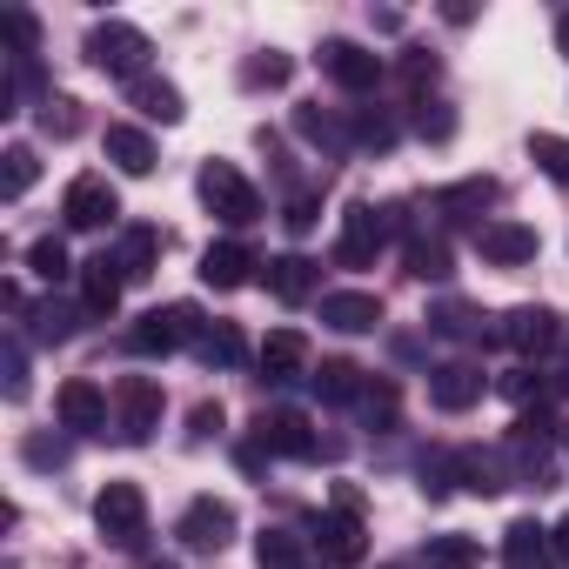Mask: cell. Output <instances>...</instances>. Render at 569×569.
I'll use <instances>...</instances> for the list:
<instances>
[{"label":"cell","instance_id":"1","mask_svg":"<svg viewBox=\"0 0 569 569\" xmlns=\"http://www.w3.org/2000/svg\"><path fill=\"white\" fill-rule=\"evenodd\" d=\"M94 522H101V536H108V542L141 549V536H148V496H141L134 482H108V489H101V502H94Z\"/></svg>","mask_w":569,"mask_h":569},{"label":"cell","instance_id":"2","mask_svg":"<svg viewBox=\"0 0 569 569\" xmlns=\"http://www.w3.org/2000/svg\"><path fill=\"white\" fill-rule=\"evenodd\" d=\"M201 201H208L228 228H241V221H254V214H261V194H254L228 161H208V168H201Z\"/></svg>","mask_w":569,"mask_h":569},{"label":"cell","instance_id":"3","mask_svg":"<svg viewBox=\"0 0 569 569\" xmlns=\"http://www.w3.org/2000/svg\"><path fill=\"white\" fill-rule=\"evenodd\" d=\"M194 322H201V316H194L188 302H174V309H148L141 329L128 336V349H134V356H168V349H181V342L194 336Z\"/></svg>","mask_w":569,"mask_h":569},{"label":"cell","instance_id":"4","mask_svg":"<svg viewBox=\"0 0 569 569\" xmlns=\"http://www.w3.org/2000/svg\"><path fill=\"white\" fill-rule=\"evenodd\" d=\"M114 402H121V422H114V429H121L128 442H148L154 422H161V389H154L148 376H121V382H114Z\"/></svg>","mask_w":569,"mask_h":569},{"label":"cell","instance_id":"5","mask_svg":"<svg viewBox=\"0 0 569 569\" xmlns=\"http://www.w3.org/2000/svg\"><path fill=\"white\" fill-rule=\"evenodd\" d=\"M141 54H148V34H134V28H121V21H108V28L88 34V61L108 68V74H134Z\"/></svg>","mask_w":569,"mask_h":569},{"label":"cell","instance_id":"6","mask_svg":"<svg viewBox=\"0 0 569 569\" xmlns=\"http://www.w3.org/2000/svg\"><path fill=\"white\" fill-rule=\"evenodd\" d=\"M254 449H274V456H316L322 442L309 436V422H302L296 409H261V422H254Z\"/></svg>","mask_w":569,"mask_h":569},{"label":"cell","instance_id":"7","mask_svg":"<svg viewBox=\"0 0 569 569\" xmlns=\"http://www.w3.org/2000/svg\"><path fill=\"white\" fill-rule=\"evenodd\" d=\"M61 214H68V228H101V221H114V214H121V201H114V188H108L101 174H81V181L68 188Z\"/></svg>","mask_w":569,"mask_h":569},{"label":"cell","instance_id":"8","mask_svg":"<svg viewBox=\"0 0 569 569\" xmlns=\"http://www.w3.org/2000/svg\"><path fill=\"white\" fill-rule=\"evenodd\" d=\"M228 536H234V509L228 502H214V496L188 502V516H181V542L188 549H228Z\"/></svg>","mask_w":569,"mask_h":569},{"label":"cell","instance_id":"9","mask_svg":"<svg viewBox=\"0 0 569 569\" xmlns=\"http://www.w3.org/2000/svg\"><path fill=\"white\" fill-rule=\"evenodd\" d=\"M382 214L376 208H349L342 214V241H336V261L342 268H362V261H376V248H382Z\"/></svg>","mask_w":569,"mask_h":569},{"label":"cell","instance_id":"10","mask_svg":"<svg viewBox=\"0 0 569 569\" xmlns=\"http://www.w3.org/2000/svg\"><path fill=\"white\" fill-rule=\"evenodd\" d=\"M61 422L68 429H81V436H94V429H108V396H101V382H88V376H74V382H61Z\"/></svg>","mask_w":569,"mask_h":569},{"label":"cell","instance_id":"11","mask_svg":"<svg viewBox=\"0 0 569 569\" xmlns=\"http://www.w3.org/2000/svg\"><path fill=\"white\" fill-rule=\"evenodd\" d=\"M322 322H329V329H342V336H362V329H376V322H382V302H376V296H362V289H342V296H322Z\"/></svg>","mask_w":569,"mask_h":569},{"label":"cell","instance_id":"12","mask_svg":"<svg viewBox=\"0 0 569 569\" xmlns=\"http://www.w3.org/2000/svg\"><path fill=\"white\" fill-rule=\"evenodd\" d=\"M482 396V369L476 362H442L436 376H429V402L436 409H469Z\"/></svg>","mask_w":569,"mask_h":569},{"label":"cell","instance_id":"13","mask_svg":"<svg viewBox=\"0 0 569 569\" xmlns=\"http://www.w3.org/2000/svg\"><path fill=\"white\" fill-rule=\"evenodd\" d=\"M322 68H329L342 88H376V74H382V61H376L369 48H356V41H329V48H322Z\"/></svg>","mask_w":569,"mask_h":569},{"label":"cell","instance_id":"14","mask_svg":"<svg viewBox=\"0 0 569 569\" xmlns=\"http://www.w3.org/2000/svg\"><path fill=\"white\" fill-rule=\"evenodd\" d=\"M476 248H482V261H502V268H516V261H529V254H536V228L489 221V228L476 234Z\"/></svg>","mask_w":569,"mask_h":569},{"label":"cell","instance_id":"15","mask_svg":"<svg viewBox=\"0 0 569 569\" xmlns=\"http://www.w3.org/2000/svg\"><path fill=\"white\" fill-rule=\"evenodd\" d=\"M502 342H509L516 356H542V349H556V316H549V309H516V316L502 322Z\"/></svg>","mask_w":569,"mask_h":569},{"label":"cell","instance_id":"16","mask_svg":"<svg viewBox=\"0 0 569 569\" xmlns=\"http://www.w3.org/2000/svg\"><path fill=\"white\" fill-rule=\"evenodd\" d=\"M268 296L274 302H309L316 296V261H302V254H281V261H268Z\"/></svg>","mask_w":569,"mask_h":569},{"label":"cell","instance_id":"17","mask_svg":"<svg viewBox=\"0 0 569 569\" xmlns=\"http://www.w3.org/2000/svg\"><path fill=\"white\" fill-rule=\"evenodd\" d=\"M248 268H254V254H248L241 241H214V248L201 254V281H208V289H241Z\"/></svg>","mask_w":569,"mask_h":569},{"label":"cell","instance_id":"18","mask_svg":"<svg viewBox=\"0 0 569 569\" xmlns=\"http://www.w3.org/2000/svg\"><path fill=\"white\" fill-rule=\"evenodd\" d=\"M316 536H322V549L336 556V562H362V522H356V509H329L322 522H316Z\"/></svg>","mask_w":569,"mask_h":569},{"label":"cell","instance_id":"19","mask_svg":"<svg viewBox=\"0 0 569 569\" xmlns=\"http://www.w3.org/2000/svg\"><path fill=\"white\" fill-rule=\"evenodd\" d=\"M302 362H309V342H302L296 329H274V336L261 342V369H268V382H289Z\"/></svg>","mask_w":569,"mask_h":569},{"label":"cell","instance_id":"20","mask_svg":"<svg viewBox=\"0 0 569 569\" xmlns=\"http://www.w3.org/2000/svg\"><path fill=\"white\" fill-rule=\"evenodd\" d=\"M81 289H88V316H114V302H121V268H114V254H94L88 261Z\"/></svg>","mask_w":569,"mask_h":569},{"label":"cell","instance_id":"21","mask_svg":"<svg viewBox=\"0 0 569 569\" xmlns=\"http://www.w3.org/2000/svg\"><path fill=\"white\" fill-rule=\"evenodd\" d=\"M108 154H114L128 174H148V168H154V141H148L141 128H128V121H114V128H108Z\"/></svg>","mask_w":569,"mask_h":569},{"label":"cell","instance_id":"22","mask_svg":"<svg viewBox=\"0 0 569 569\" xmlns=\"http://www.w3.org/2000/svg\"><path fill=\"white\" fill-rule=\"evenodd\" d=\"M489 201H496V181H489V174H476V181H456V188H442V194H436V208H442V214H456V221L482 214Z\"/></svg>","mask_w":569,"mask_h":569},{"label":"cell","instance_id":"23","mask_svg":"<svg viewBox=\"0 0 569 569\" xmlns=\"http://www.w3.org/2000/svg\"><path fill=\"white\" fill-rule=\"evenodd\" d=\"M549 562V542L536 522H509V542H502V569H542Z\"/></svg>","mask_w":569,"mask_h":569},{"label":"cell","instance_id":"24","mask_svg":"<svg viewBox=\"0 0 569 569\" xmlns=\"http://www.w3.org/2000/svg\"><path fill=\"white\" fill-rule=\"evenodd\" d=\"M254 562H261V569H309V549H302V536H289V529H261Z\"/></svg>","mask_w":569,"mask_h":569},{"label":"cell","instance_id":"25","mask_svg":"<svg viewBox=\"0 0 569 569\" xmlns=\"http://www.w3.org/2000/svg\"><path fill=\"white\" fill-rule=\"evenodd\" d=\"M154 254H161V234H154V228H134V234L121 241L114 268H121L128 281H141V274H154Z\"/></svg>","mask_w":569,"mask_h":569},{"label":"cell","instance_id":"26","mask_svg":"<svg viewBox=\"0 0 569 569\" xmlns=\"http://www.w3.org/2000/svg\"><path fill=\"white\" fill-rule=\"evenodd\" d=\"M456 462H462V489H476V496H496V489H509V476H502V456L462 449Z\"/></svg>","mask_w":569,"mask_h":569},{"label":"cell","instance_id":"27","mask_svg":"<svg viewBox=\"0 0 569 569\" xmlns=\"http://www.w3.org/2000/svg\"><path fill=\"white\" fill-rule=\"evenodd\" d=\"M422 562H429V569H476L482 549H476L469 536H436V542L422 549Z\"/></svg>","mask_w":569,"mask_h":569},{"label":"cell","instance_id":"28","mask_svg":"<svg viewBox=\"0 0 569 569\" xmlns=\"http://www.w3.org/2000/svg\"><path fill=\"white\" fill-rule=\"evenodd\" d=\"M134 108H141L148 121H181V94H174L168 81H134Z\"/></svg>","mask_w":569,"mask_h":569},{"label":"cell","instance_id":"29","mask_svg":"<svg viewBox=\"0 0 569 569\" xmlns=\"http://www.w3.org/2000/svg\"><path fill=\"white\" fill-rule=\"evenodd\" d=\"M356 376H362L356 362H322V369H316V396H322V402H349V396H356Z\"/></svg>","mask_w":569,"mask_h":569},{"label":"cell","instance_id":"30","mask_svg":"<svg viewBox=\"0 0 569 569\" xmlns=\"http://www.w3.org/2000/svg\"><path fill=\"white\" fill-rule=\"evenodd\" d=\"M529 154L542 161V174H549L556 188H569V141H562V134H536V141H529Z\"/></svg>","mask_w":569,"mask_h":569},{"label":"cell","instance_id":"31","mask_svg":"<svg viewBox=\"0 0 569 569\" xmlns=\"http://www.w3.org/2000/svg\"><path fill=\"white\" fill-rule=\"evenodd\" d=\"M429 329L436 336H476V309L469 302H436L429 309Z\"/></svg>","mask_w":569,"mask_h":569},{"label":"cell","instance_id":"32","mask_svg":"<svg viewBox=\"0 0 569 569\" xmlns=\"http://www.w3.org/2000/svg\"><path fill=\"white\" fill-rule=\"evenodd\" d=\"M409 274H422V281L449 274V248L442 241H409Z\"/></svg>","mask_w":569,"mask_h":569},{"label":"cell","instance_id":"33","mask_svg":"<svg viewBox=\"0 0 569 569\" xmlns=\"http://www.w3.org/2000/svg\"><path fill=\"white\" fill-rule=\"evenodd\" d=\"M201 356H208V362H221V369H234V362L248 356V342H241V329H228V322H221V329L201 342Z\"/></svg>","mask_w":569,"mask_h":569},{"label":"cell","instance_id":"34","mask_svg":"<svg viewBox=\"0 0 569 569\" xmlns=\"http://www.w3.org/2000/svg\"><path fill=\"white\" fill-rule=\"evenodd\" d=\"M241 81H248V88H281V81H289V61H281V54H254V61L241 68Z\"/></svg>","mask_w":569,"mask_h":569},{"label":"cell","instance_id":"35","mask_svg":"<svg viewBox=\"0 0 569 569\" xmlns=\"http://www.w3.org/2000/svg\"><path fill=\"white\" fill-rule=\"evenodd\" d=\"M34 274H48V281H61L68 274V248L48 234V241H34Z\"/></svg>","mask_w":569,"mask_h":569},{"label":"cell","instance_id":"36","mask_svg":"<svg viewBox=\"0 0 569 569\" xmlns=\"http://www.w3.org/2000/svg\"><path fill=\"white\" fill-rule=\"evenodd\" d=\"M41 121H48V134H74L81 128V101H48Z\"/></svg>","mask_w":569,"mask_h":569},{"label":"cell","instance_id":"37","mask_svg":"<svg viewBox=\"0 0 569 569\" xmlns=\"http://www.w3.org/2000/svg\"><path fill=\"white\" fill-rule=\"evenodd\" d=\"M28 181H34V154L8 148V194H28Z\"/></svg>","mask_w":569,"mask_h":569},{"label":"cell","instance_id":"38","mask_svg":"<svg viewBox=\"0 0 569 569\" xmlns=\"http://www.w3.org/2000/svg\"><path fill=\"white\" fill-rule=\"evenodd\" d=\"M316 208H322L316 194H296V201H289V214H281V221H289V234H309V228H316Z\"/></svg>","mask_w":569,"mask_h":569},{"label":"cell","instance_id":"39","mask_svg":"<svg viewBox=\"0 0 569 569\" xmlns=\"http://www.w3.org/2000/svg\"><path fill=\"white\" fill-rule=\"evenodd\" d=\"M68 329H74V322H68V309H54V302H48V309H41V322H34V336H41V342H68Z\"/></svg>","mask_w":569,"mask_h":569},{"label":"cell","instance_id":"40","mask_svg":"<svg viewBox=\"0 0 569 569\" xmlns=\"http://www.w3.org/2000/svg\"><path fill=\"white\" fill-rule=\"evenodd\" d=\"M28 462H34V469H61V462H68V449H61V442H48V436H34V442H28Z\"/></svg>","mask_w":569,"mask_h":569},{"label":"cell","instance_id":"41","mask_svg":"<svg viewBox=\"0 0 569 569\" xmlns=\"http://www.w3.org/2000/svg\"><path fill=\"white\" fill-rule=\"evenodd\" d=\"M556 562L569 569V516H562V529H556Z\"/></svg>","mask_w":569,"mask_h":569},{"label":"cell","instance_id":"42","mask_svg":"<svg viewBox=\"0 0 569 569\" xmlns=\"http://www.w3.org/2000/svg\"><path fill=\"white\" fill-rule=\"evenodd\" d=\"M556 41H562V54H569V14H562V28H556Z\"/></svg>","mask_w":569,"mask_h":569},{"label":"cell","instance_id":"43","mask_svg":"<svg viewBox=\"0 0 569 569\" xmlns=\"http://www.w3.org/2000/svg\"><path fill=\"white\" fill-rule=\"evenodd\" d=\"M148 569H168V562H148Z\"/></svg>","mask_w":569,"mask_h":569},{"label":"cell","instance_id":"44","mask_svg":"<svg viewBox=\"0 0 569 569\" xmlns=\"http://www.w3.org/2000/svg\"><path fill=\"white\" fill-rule=\"evenodd\" d=\"M562 442H569V436H562Z\"/></svg>","mask_w":569,"mask_h":569}]
</instances>
